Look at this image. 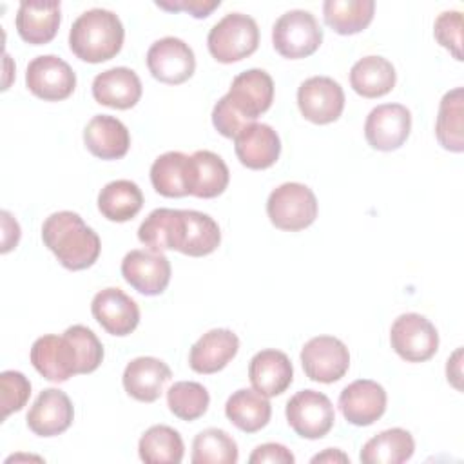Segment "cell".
<instances>
[{"label": "cell", "instance_id": "6", "mask_svg": "<svg viewBox=\"0 0 464 464\" xmlns=\"http://www.w3.org/2000/svg\"><path fill=\"white\" fill-rule=\"evenodd\" d=\"M323 42V29L317 18L304 9L283 13L272 27L274 49L290 60L314 54Z\"/></svg>", "mask_w": 464, "mask_h": 464}, {"label": "cell", "instance_id": "14", "mask_svg": "<svg viewBox=\"0 0 464 464\" xmlns=\"http://www.w3.org/2000/svg\"><path fill=\"white\" fill-rule=\"evenodd\" d=\"M297 105L308 121L326 125L343 114L344 91L330 76H312L299 85Z\"/></svg>", "mask_w": 464, "mask_h": 464}, {"label": "cell", "instance_id": "4", "mask_svg": "<svg viewBox=\"0 0 464 464\" xmlns=\"http://www.w3.org/2000/svg\"><path fill=\"white\" fill-rule=\"evenodd\" d=\"M207 45L218 62H239L257 49L259 27L248 14L228 13L212 25L207 36Z\"/></svg>", "mask_w": 464, "mask_h": 464}, {"label": "cell", "instance_id": "24", "mask_svg": "<svg viewBox=\"0 0 464 464\" xmlns=\"http://www.w3.org/2000/svg\"><path fill=\"white\" fill-rule=\"evenodd\" d=\"M83 143L100 160H120L130 147V134L121 120L96 114L83 129Z\"/></svg>", "mask_w": 464, "mask_h": 464}, {"label": "cell", "instance_id": "9", "mask_svg": "<svg viewBox=\"0 0 464 464\" xmlns=\"http://www.w3.org/2000/svg\"><path fill=\"white\" fill-rule=\"evenodd\" d=\"M301 364L308 379L315 382H335L350 368V352L346 344L334 335H317L304 343Z\"/></svg>", "mask_w": 464, "mask_h": 464}, {"label": "cell", "instance_id": "5", "mask_svg": "<svg viewBox=\"0 0 464 464\" xmlns=\"http://www.w3.org/2000/svg\"><path fill=\"white\" fill-rule=\"evenodd\" d=\"M266 214L276 228L297 232L315 221L317 198L310 187L288 181L270 192L266 199Z\"/></svg>", "mask_w": 464, "mask_h": 464}, {"label": "cell", "instance_id": "41", "mask_svg": "<svg viewBox=\"0 0 464 464\" xmlns=\"http://www.w3.org/2000/svg\"><path fill=\"white\" fill-rule=\"evenodd\" d=\"M435 40L448 49L455 60H462V13L444 11L435 18L433 24Z\"/></svg>", "mask_w": 464, "mask_h": 464}, {"label": "cell", "instance_id": "23", "mask_svg": "<svg viewBox=\"0 0 464 464\" xmlns=\"http://www.w3.org/2000/svg\"><path fill=\"white\" fill-rule=\"evenodd\" d=\"M248 379L256 392L276 397L286 392L294 381V368L285 352L268 348L257 352L248 364Z\"/></svg>", "mask_w": 464, "mask_h": 464}, {"label": "cell", "instance_id": "11", "mask_svg": "<svg viewBox=\"0 0 464 464\" xmlns=\"http://www.w3.org/2000/svg\"><path fill=\"white\" fill-rule=\"evenodd\" d=\"M34 370L51 382H65L80 373V357L74 343L63 335H42L31 346Z\"/></svg>", "mask_w": 464, "mask_h": 464}, {"label": "cell", "instance_id": "10", "mask_svg": "<svg viewBox=\"0 0 464 464\" xmlns=\"http://www.w3.org/2000/svg\"><path fill=\"white\" fill-rule=\"evenodd\" d=\"M25 85L40 100L60 102L72 94L76 87V74L60 56L42 54L29 62Z\"/></svg>", "mask_w": 464, "mask_h": 464}, {"label": "cell", "instance_id": "3", "mask_svg": "<svg viewBox=\"0 0 464 464\" xmlns=\"http://www.w3.org/2000/svg\"><path fill=\"white\" fill-rule=\"evenodd\" d=\"M125 38L120 16L109 9L94 7L83 11L71 25L69 47L76 58L100 63L114 58Z\"/></svg>", "mask_w": 464, "mask_h": 464}, {"label": "cell", "instance_id": "8", "mask_svg": "<svg viewBox=\"0 0 464 464\" xmlns=\"http://www.w3.org/2000/svg\"><path fill=\"white\" fill-rule=\"evenodd\" d=\"M286 422L303 439L324 437L335 422L332 401L315 390H301L286 402Z\"/></svg>", "mask_w": 464, "mask_h": 464}, {"label": "cell", "instance_id": "31", "mask_svg": "<svg viewBox=\"0 0 464 464\" xmlns=\"http://www.w3.org/2000/svg\"><path fill=\"white\" fill-rule=\"evenodd\" d=\"M141 207L143 192L130 179H114L98 194V210L109 221H129L141 210Z\"/></svg>", "mask_w": 464, "mask_h": 464}, {"label": "cell", "instance_id": "22", "mask_svg": "<svg viewBox=\"0 0 464 464\" xmlns=\"http://www.w3.org/2000/svg\"><path fill=\"white\" fill-rule=\"evenodd\" d=\"M172 372L169 364L158 357H136L123 370L125 392L140 402H154L170 381Z\"/></svg>", "mask_w": 464, "mask_h": 464}, {"label": "cell", "instance_id": "28", "mask_svg": "<svg viewBox=\"0 0 464 464\" xmlns=\"http://www.w3.org/2000/svg\"><path fill=\"white\" fill-rule=\"evenodd\" d=\"M397 80L395 67L384 56H364L350 69V85L362 98H381L388 94Z\"/></svg>", "mask_w": 464, "mask_h": 464}, {"label": "cell", "instance_id": "21", "mask_svg": "<svg viewBox=\"0 0 464 464\" xmlns=\"http://www.w3.org/2000/svg\"><path fill=\"white\" fill-rule=\"evenodd\" d=\"M239 337L228 328H214L203 334L190 348L188 364L196 373H216L237 353Z\"/></svg>", "mask_w": 464, "mask_h": 464}, {"label": "cell", "instance_id": "40", "mask_svg": "<svg viewBox=\"0 0 464 464\" xmlns=\"http://www.w3.org/2000/svg\"><path fill=\"white\" fill-rule=\"evenodd\" d=\"M2 388V419H7L11 413L20 411L31 395V382L22 372L5 370L0 375Z\"/></svg>", "mask_w": 464, "mask_h": 464}, {"label": "cell", "instance_id": "39", "mask_svg": "<svg viewBox=\"0 0 464 464\" xmlns=\"http://www.w3.org/2000/svg\"><path fill=\"white\" fill-rule=\"evenodd\" d=\"M63 334L74 343L78 350L80 373L94 372L103 361V344L96 334L83 324H72Z\"/></svg>", "mask_w": 464, "mask_h": 464}, {"label": "cell", "instance_id": "37", "mask_svg": "<svg viewBox=\"0 0 464 464\" xmlns=\"http://www.w3.org/2000/svg\"><path fill=\"white\" fill-rule=\"evenodd\" d=\"M237 457V444L225 430L207 428L192 440V464H236Z\"/></svg>", "mask_w": 464, "mask_h": 464}, {"label": "cell", "instance_id": "34", "mask_svg": "<svg viewBox=\"0 0 464 464\" xmlns=\"http://www.w3.org/2000/svg\"><path fill=\"white\" fill-rule=\"evenodd\" d=\"M188 156L179 150H169L158 156L150 167V183L154 190L165 198H181L187 188Z\"/></svg>", "mask_w": 464, "mask_h": 464}, {"label": "cell", "instance_id": "16", "mask_svg": "<svg viewBox=\"0 0 464 464\" xmlns=\"http://www.w3.org/2000/svg\"><path fill=\"white\" fill-rule=\"evenodd\" d=\"M92 317L111 335H129L140 323L138 303L121 288L109 286L100 290L91 303Z\"/></svg>", "mask_w": 464, "mask_h": 464}, {"label": "cell", "instance_id": "27", "mask_svg": "<svg viewBox=\"0 0 464 464\" xmlns=\"http://www.w3.org/2000/svg\"><path fill=\"white\" fill-rule=\"evenodd\" d=\"M221 243L219 225L205 212L199 210H181L176 250L190 256L201 257L212 254Z\"/></svg>", "mask_w": 464, "mask_h": 464}, {"label": "cell", "instance_id": "44", "mask_svg": "<svg viewBox=\"0 0 464 464\" xmlns=\"http://www.w3.org/2000/svg\"><path fill=\"white\" fill-rule=\"evenodd\" d=\"M2 252H9L13 246L18 245L20 239V225L7 210H2Z\"/></svg>", "mask_w": 464, "mask_h": 464}, {"label": "cell", "instance_id": "20", "mask_svg": "<svg viewBox=\"0 0 464 464\" xmlns=\"http://www.w3.org/2000/svg\"><path fill=\"white\" fill-rule=\"evenodd\" d=\"M234 150L241 165L252 170L272 167L281 154L279 134L266 123H252L234 138Z\"/></svg>", "mask_w": 464, "mask_h": 464}, {"label": "cell", "instance_id": "1", "mask_svg": "<svg viewBox=\"0 0 464 464\" xmlns=\"http://www.w3.org/2000/svg\"><path fill=\"white\" fill-rule=\"evenodd\" d=\"M274 102V80L263 69L239 72L225 96L212 109V123L225 138H236L245 127L256 123Z\"/></svg>", "mask_w": 464, "mask_h": 464}, {"label": "cell", "instance_id": "12", "mask_svg": "<svg viewBox=\"0 0 464 464\" xmlns=\"http://www.w3.org/2000/svg\"><path fill=\"white\" fill-rule=\"evenodd\" d=\"M411 130V112L402 103H382L370 111L364 138L375 150H395L404 145Z\"/></svg>", "mask_w": 464, "mask_h": 464}, {"label": "cell", "instance_id": "36", "mask_svg": "<svg viewBox=\"0 0 464 464\" xmlns=\"http://www.w3.org/2000/svg\"><path fill=\"white\" fill-rule=\"evenodd\" d=\"M181 210L154 208L140 225L138 239L152 252L174 250Z\"/></svg>", "mask_w": 464, "mask_h": 464}, {"label": "cell", "instance_id": "46", "mask_svg": "<svg viewBox=\"0 0 464 464\" xmlns=\"http://www.w3.org/2000/svg\"><path fill=\"white\" fill-rule=\"evenodd\" d=\"M312 462H350L348 455H344L341 450L337 448H328L323 453H317L315 457H312Z\"/></svg>", "mask_w": 464, "mask_h": 464}, {"label": "cell", "instance_id": "18", "mask_svg": "<svg viewBox=\"0 0 464 464\" xmlns=\"http://www.w3.org/2000/svg\"><path fill=\"white\" fill-rule=\"evenodd\" d=\"M72 419L74 408L69 395L58 388H47L38 393L25 420L34 435L56 437L69 430Z\"/></svg>", "mask_w": 464, "mask_h": 464}, {"label": "cell", "instance_id": "13", "mask_svg": "<svg viewBox=\"0 0 464 464\" xmlns=\"http://www.w3.org/2000/svg\"><path fill=\"white\" fill-rule=\"evenodd\" d=\"M147 67L156 80L169 85H179L194 74L196 56L190 45L181 38L165 36L149 47Z\"/></svg>", "mask_w": 464, "mask_h": 464}, {"label": "cell", "instance_id": "38", "mask_svg": "<svg viewBox=\"0 0 464 464\" xmlns=\"http://www.w3.org/2000/svg\"><path fill=\"white\" fill-rule=\"evenodd\" d=\"M207 388L194 381H178L167 390V406L181 420H196L208 410Z\"/></svg>", "mask_w": 464, "mask_h": 464}, {"label": "cell", "instance_id": "32", "mask_svg": "<svg viewBox=\"0 0 464 464\" xmlns=\"http://www.w3.org/2000/svg\"><path fill=\"white\" fill-rule=\"evenodd\" d=\"M138 453L145 464H179L185 446L178 430L156 424L141 435Z\"/></svg>", "mask_w": 464, "mask_h": 464}, {"label": "cell", "instance_id": "2", "mask_svg": "<svg viewBox=\"0 0 464 464\" xmlns=\"http://www.w3.org/2000/svg\"><path fill=\"white\" fill-rule=\"evenodd\" d=\"M42 239L67 270H85L92 266L102 250L98 234L72 210L51 214L42 225Z\"/></svg>", "mask_w": 464, "mask_h": 464}, {"label": "cell", "instance_id": "42", "mask_svg": "<svg viewBox=\"0 0 464 464\" xmlns=\"http://www.w3.org/2000/svg\"><path fill=\"white\" fill-rule=\"evenodd\" d=\"M219 0H156V5L165 11H185L194 18H207L216 7H219Z\"/></svg>", "mask_w": 464, "mask_h": 464}, {"label": "cell", "instance_id": "25", "mask_svg": "<svg viewBox=\"0 0 464 464\" xmlns=\"http://www.w3.org/2000/svg\"><path fill=\"white\" fill-rule=\"evenodd\" d=\"M140 76L129 67H112L94 76L92 96L98 103L112 109H130L141 98Z\"/></svg>", "mask_w": 464, "mask_h": 464}, {"label": "cell", "instance_id": "35", "mask_svg": "<svg viewBox=\"0 0 464 464\" xmlns=\"http://www.w3.org/2000/svg\"><path fill=\"white\" fill-rule=\"evenodd\" d=\"M462 87H455L448 91L439 105V114L435 121V136L439 143L451 152L464 150L462 138V114H464V100Z\"/></svg>", "mask_w": 464, "mask_h": 464}, {"label": "cell", "instance_id": "33", "mask_svg": "<svg viewBox=\"0 0 464 464\" xmlns=\"http://www.w3.org/2000/svg\"><path fill=\"white\" fill-rule=\"evenodd\" d=\"M373 0H326L323 4L324 22L339 34H355L373 20Z\"/></svg>", "mask_w": 464, "mask_h": 464}, {"label": "cell", "instance_id": "17", "mask_svg": "<svg viewBox=\"0 0 464 464\" xmlns=\"http://www.w3.org/2000/svg\"><path fill=\"white\" fill-rule=\"evenodd\" d=\"M386 390L370 379H357L343 388L339 408L343 417L353 426H370L386 411Z\"/></svg>", "mask_w": 464, "mask_h": 464}, {"label": "cell", "instance_id": "26", "mask_svg": "<svg viewBox=\"0 0 464 464\" xmlns=\"http://www.w3.org/2000/svg\"><path fill=\"white\" fill-rule=\"evenodd\" d=\"M230 181V172L223 158L212 150H196L188 156L187 188L196 198H216L225 192Z\"/></svg>", "mask_w": 464, "mask_h": 464}, {"label": "cell", "instance_id": "43", "mask_svg": "<svg viewBox=\"0 0 464 464\" xmlns=\"http://www.w3.org/2000/svg\"><path fill=\"white\" fill-rule=\"evenodd\" d=\"M248 462L250 464H294L295 462V457L294 453L283 446V444H277V442H266V444H261L257 446L252 455L248 457Z\"/></svg>", "mask_w": 464, "mask_h": 464}, {"label": "cell", "instance_id": "15", "mask_svg": "<svg viewBox=\"0 0 464 464\" xmlns=\"http://www.w3.org/2000/svg\"><path fill=\"white\" fill-rule=\"evenodd\" d=\"M123 279L143 295H160L170 283V261L163 252L130 250L121 259Z\"/></svg>", "mask_w": 464, "mask_h": 464}, {"label": "cell", "instance_id": "29", "mask_svg": "<svg viewBox=\"0 0 464 464\" xmlns=\"http://www.w3.org/2000/svg\"><path fill=\"white\" fill-rule=\"evenodd\" d=\"M227 419L245 433H256L265 428L272 417L268 397L256 390L241 388L234 392L225 404Z\"/></svg>", "mask_w": 464, "mask_h": 464}, {"label": "cell", "instance_id": "45", "mask_svg": "<svg viewBox=\"0 0 464 464\" xmlns=\"http://www.w3.org/2000/svg\"><path fill=\"white\" fill-rule=\"evenodd\" d=\"M462 348H457L453 352V355L448 359V364H446V375H448V381L457 388L460 390V377H462V372H460V366H462Z\"/></svg>", "mask_w": 464, "mask_h": 464}, {"label": "cell", "instance_id": "19", "mask_svg": "<svg viewBox=\"0 0 464 464\" xmlns=\"http://www.w3.org/2000/svg\"><path fill=\"white\" fill-rule=\"evenodd\" d=\"M60 0H24L16 11V31L20 38L33 45L51 42L60 27Z\"/></svg>", "mask_w": 464, "mask_h": 464}, {"label": "cell", "instance_id": "7", "mask_svg": "<svg viewBox=\"0 0 464 464\" xmlns=\"http://www.w3.org/2000/svg\"><path fill=\"white\" fill-rule=\"evenodd\" d=\"M390 343L399 357L408 362H424L439 350L435 324L420 314H401L390 328Z\"/></svg>", "mask_w": 464, "mask_h": 464}, {"label": "cell", "instance_id": "30", "mask_svg": "<svg viewBox=\"0 0 464 464\" xmlns=\"http://www.w3.org/2000/svg\"><path fill=\"white\" fill-rule=\"evenodd\" d=\"M413 451L411 433L402 428H390L366 440L359 459L364 464H401L410 460Z\"/></svg>", "mask_w": 464, "mask_h": 464}]
</instances>
